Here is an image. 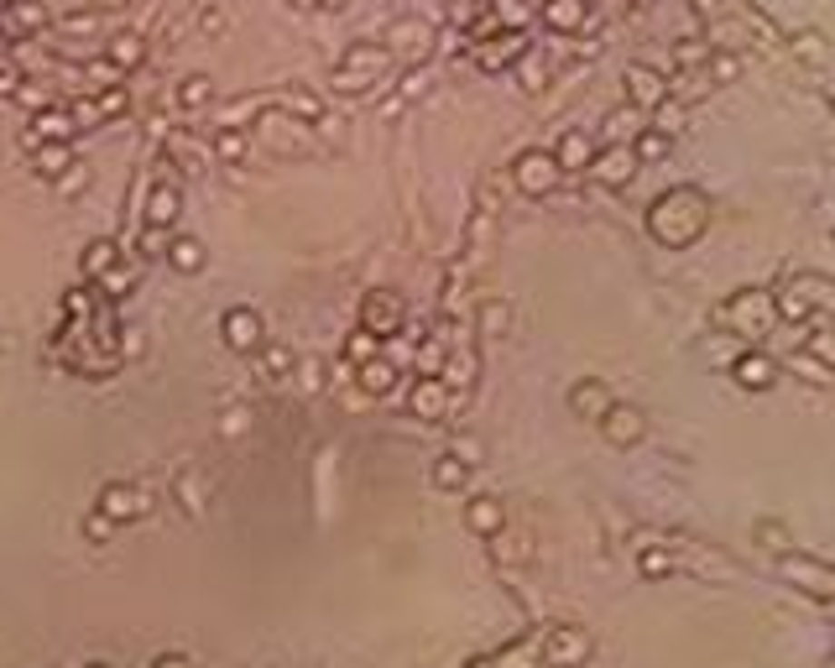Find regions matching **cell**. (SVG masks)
<instances>
[{
    "label": "cell",
    "mask_w": 835,
    "mask_h": 668,
    "mask_svg": "<svg viewBox=\"0 0 835 668\" xmlns=\"http://www.w3.org/2000/svg\"><path fill=\"white\" fill-rule=\"evenodd\" d=\"M162 246H167V230H162V225H146V235H142V256H162Z\"/></svg>",
    "instance_id": "e575fe53"
},
{
    "label": "cell",
    "mask_w": 835,
    "mask_h": 668,
    "mask_svg": "<svg viewBox=\"0 0 835 668\" xmlns=\"http://www.w3.org/2000/svg\"><path fill=\"white\" fill-rule=\"evenodd\" d=\"M115 256H121L115 241H94V246L84 250V277H104V271L115 267Z\"/></svg>",
    "instance_id": "603a6c76"
},
{
    "label": "cell",
    "mask_w": 835,
    "mask_h": 668,
    "mask_svg": "<svg viewBox=\"0 0 835 668\" xmlns=\"http://www.w3.org/2000/svg\"><path fill=\"white\" fill-rule=\"evenodd\" d=\"M74 115H63V110H42L37 115V125L26 131V146H42V142H68L74 136Z\"/></svg>",
    "instance_id": "8fae6325"
},
{
    "label": "cell",
    "mask_w": 835,
    "mask_h": 668,
    "mask_svg": "<svg viewBox=\"0 0 835 668\" xmlns=\"http://www.w3.org/2000/svg\"><path fill=\"white\" fill-rule=\"evenodd\" d=\"M476 58H480V68H491V74H496V68H506V63L522 58V37H517V32H501V37L480 42Z\"/></svg>",
    "instance_id": "7c38bea8"
},
{
    "label": "cell",
    "mask_w": 835,
    "mask_h": 668,
    "mask_svg": "<svg viewBox=\"0 0 835 668\" xmlns=\"http://www.w3.org/2000/svg\"><path fill=\"white\" fill-rule=\"evenodd\" d=\"M209 94H214V89H209V79H204V74H193V79H183V89H178V100H183L188 110H199V104H209Z\"/></svg>",
    "instance_id": "1f68e13d"
},
{
    "label": "cell",
    "mask_w": 835,
    "mask_h": 668,
    "mask_svg": "<svg viewBox=\"0 0 835 668\" xmlns=\"http://www.w3.org/2000/svg\"><path fill=\"white\" fill-rule=\"evenodd\" d=\"M626 5H632V11H643V5H647V0H626Z\"/></svg>",
    "instance_id": "b9f144b4"
},
{
    "label": "cell",
    "mask_w": 835,
    "mask_h": 668,
    "mask_svg": "<svg viewBox=\"0 0 835 668\" xmlns=\"http://www.w3.org/2000/svg\"><path fill=\"white\" fill-rule=\"evenodd\" d=\"M214 152H220V157H230V162H235V157L246 152V131H241V125H225V131L214 136Z\"/></svg>",
    "instance_id": "4dcf8cb0"
},
{
    "label": "cell",
    "mask_w": 835,
    "mask_h": 668,
    "mask_svg": "<svg viewBox=\"0 0 835 668\" xmlns=\"http://www.w3.org/2000/svg\"><path fill=\"white\" fill-rule=\"evenodd\" d=\"M397 324H402V303H397L392 292H371V298L360 303V329L397 334Z\"/></svg>",
    "instance_id": "52a82bcc"
},
{
    "label": "cell",
    "mask_w": 835,
    "mask_h": 668,
    "mask_svg": "<svg viewBox=\"0 0 835 668\" xmlns=\"http://www.w3.org/2000/svg\"><path fill=\"white\" fill-rule=\"evenodd\" d=\"M527 16H533V5H527V0H496V26H506V32H517Z\"/></svg>",
    "instance_id": "f1b7e54d"
},
{
    "label": "cell",
    "mask_w": 835,
    "mask_h": 668,
    "mask_svg": "<svg viewBox=\"0 0 835 668\" xmlns=\"http://www.w3.org/2000/svg\"><path fill=\"white\" fill-rule=\"evenodd\" d=\"M470 668H501V663H496V658H476Z\"/></svg>",
    "instance_id": "60d3db41"
},
{
    "label": "cell",
    "mask_w": 835,
    "mask_h": 668,
    "mask_svg": "<svg viewBox=\"0 0 835 668\" xmlns=\"http://www.w3.org/2000/svg\"><path fill=\"white\" fill-rule=\"evenodd\" d=\"M131 282H136V267H110V271H104V288H110V298H121Z\"/></svg>",
    "instance_id": "d6a6232c"
},
{
    "label": "cell",
    "mask_w": 835,
    "mask_h": 668,
    "mask_svg": "<svg viewBox=\"0 0 835 668\" xmlns=\"http://www.w3.org/2000/svg\"><path fill=\"white\" fill-rule=\"evenodd\" d=\"M444 408H449L444 381H438V376H423V381L413 387V413L418 418H444Z\"/></svg>",
    "instance_id": "9a60e30c"
},
{
    "label": "cell",
    "mask_w": 835,
    "mask_h": 668,
    "mask_svg": "<svg viewBox=\"0 0 835 668\" xmlns=\"http://www.w3.org/2000/svg\"><path fill=\"white\" fill-rule=\"evenodd\" d=\"M506 329V309H501V303H486V329Z\"/></svg>",
    "instance_id": "8d00e7d4"
},
{
    "label": "cell",
    "mask_w": 835,
    "mask_h": 668,
    "mask_svg": "<svg viewBox=\"0 0 835 668\" xmlns=\"http://www.w3.org/2000/svg\"><path fill=\"white\" fill-rule=\"evenodd\" d=\"M783 569H789L793 580H804V590H814V595H835V569H825V564L783 559Z\"/></svg>",
    "instance_id": "5bb4252c"
},
{
    "label": "cell",
    "mask_w": 835,
    "mask_h": 668,
    "mask_svg": "<svg viewBox=\"0 0 835 668\" xmlns=\"http://www.w3.org/2000/svg\"><path fill=\"white\" fill-rule=\"evenodd\" d=\"M167 256H172V267H178V271H199V267H204V246H199L193 235L172 241V246H167Z\"/></svg>",
    "instance_id": "d4e9b609"
},
{
    "label": "cell",
    "mask_w": 835,
    "mask_h": 668,
    "mask_svg": "<svg viewBox=\"0 0 835 668\" xmlns=\"http://www.w3.org/2000/svg\"><path fill=\"white\" fill-rule=\"evenodd\" d=\"M345 355H350L355 366H360V360H376V355H381V334H371V329H355L350 339H345Z\"/></svg>",
    "instance_id": "484cf974"
},
{
    "label": "cell",
    "mask_w": 835,
    "mask_h": 668,
    "mask_svg": "<svg viewBox=\"0 0 835 668\" xmlns=\"http://www.w3.org/2000/svg\"><path fill=\"white\" fill-rule=\"evenodd\" d=\"M178 204H183V193H178V183H157L152 188V199H146V225H172L178 220Z\"/></svg>",
    "instance_id": "4fadbf2b"
},
{
    "label": "cell",
    "mask_w": 835,
    "mask_h": 668,
    "mask_svg": "<svg viewBox=\"0 0 835 668\" xmlns=\"http://www.w3.org/2000/svg\"><path fill=\"white\" fill-rule=\"evenodd\" d=\"M710 74L715 79H736V58H710Z\"/></svg>",
    "instance_id": "d590c367"
},
{
    "label": "cell",
    "mask_w": 835,
    "mask_h": 668,
    "mask_svg": "<svg viewBox=\"0 0 835 668\" xmlns=\"http://www.w3.org/2000/svg\"><path fill=\"white\" fill-rule=\"evenodd\" d=\"M637 152L632 146H605V152H595V162H590V172L601 178L605 188H622V183H632V172H637Z\"/></svg>",
    "instance_id": "8992f818"
},
{
    "label": "cell",
    "mask_w": 835,
    "mask_h": 668,
    "mask_svg": "<svg viewBox=\"0 0 835 668\" xmlns=\"http://www.w3.org/2000/svg\"><path fill=\"white\" fill-rule=\"evenodd\" d=\"M387 42H402V47H428V42H434V26H428V21H397L392 32H387Z\"/></svg>",
    "instance_id": "cb8c5ba5"
},
{
    "label": "cell",
    "mask_w": 835,
    "mask_h": 668,
    "mask_svg": "<svg viewBox=\"0 0 835 668\" xmlns=\"http://www.w3.org/2000/svg\"><path fill=\"white\" fill-rule=\"evenodd\" d=\"M601 428H605V438H611L616 449H626V444H637V438L647 434L643 413H637V408H616V402H611V413L601 418Z\"/></svg>",
    "instance_id": "ba28073f"
},
{
    "label": "cell",
    "mask_w": 835,
    "mask_h": 668,
    "mask_svg": "<svg viewBox=\"0 0 835 668\" xmlns=\"http://www.w3.org/2000/svg\"><path fill=\"white\" fill-rule=\"evenodd\" d=\"M94 668H104V663H94Z\"/></svg>",
    "instance_id": "ee69618b"
},
{
    "label": "cell",
    "mask_w": 835,
    "mask_h": 668,
    "mask_svg": "<svg viewBox=\"0 0 835 668\" xmlns=\"http://www.w3.org/2000/svg\"><path fill=\"white\" fill-rule=\"evenodd\" d=\"M355 376H360V387H366V392H392V360H387V355H376V360H360V366H355Z\"/></svg>",
    "instance_id": "d6986e66"
},
{
    "label": "cell",
    "mask_w": 835,
    "mask_h": 668,
    "mask_svg": "<svg viewBox=\"0 0 835 668\" xmlns=\"http://www.w3.org/2000/svg\"><path fill=\"white\" fill-rule=\"evenodd\" d=\"M626 100L643 104V110H658L668 100V84L658 68H647V63H626Z\"/></svg>",
    "instance_id": "5b68a950"
},
{
    "label": "cell",
    "mask_w": 835,
    "mask_h": 668,
    "mask_svg": "<svg viewBox=\"0 0 835 668\" xmlns=\"http://www.w3.org/2000/svg\"><path fill=\"white\" fill-rule=\"evenodd\" d=\"M319 5H345V0H319Z\"/></svg>",
    "instance_id": "7bdbcfd3"
},
{
    "label": "cell",
    "mask_w": 835,
    "mask_h": 668,
    "mask_svg": "<svg viewBox=\"0 0 835 668\" xmlns=\"http://www.w3.org/2000/svg\"><path fill=\"white\" fill-rule=\"evenodd\" d=\"M68 157H74V152H68V142H42L37 146V172H47V178H53V172H63V167H68Z\"/></svg>",
    "instance_id": "4316f807"
},
{
    "label": "cell",
    "mask_w": 835,
    "mask_h": 668,
    "mask_svg": "<svg viewBox=\"0 0 835 668\" xmlns=\"http://www.w3.org/2000/svg\"><path fill=\"white\" fill-rule=\"evenodd\" d=\"M381 68H387V47H376V42H350L345 58L334 63V89H366V84H376Z\"/></svg>",
    "instance_id": "7a4b0ae2"
},
{
    "label": "cell",
    "mask_w": 835,
    "mask_h": 668,
    "mask_svg": "<svg viewBox=\"0 0 835 668\" xmlns=\"http://www.w3.org/2000/svg\"><path fill=\"white\" fill-rule=\"evenodd\" d=\"M512 178H517V188L527 193V199H543V193H554L564 178V167L554 152H522L517 167H512Z\"/></svg>",
    "instance_id": "3957f363"
},
{
    "label": "cell",
    "mask_w": 835,
    "mask_h": 668,
    "mask_svg": "<svg viewBox=\"0 0 835 668\" xmlns=\"http://www.w3.org/2000/svg\"><path fill=\"white\" fill-rule=\"evenodd\" d=\"M647 225H653V235H658L663 246H689V241L705 230V199H700L694 188H673V193H663V199L653 204Z\"/></svg>",
    "instance_id": "6da1fadb"
},
{
    "label": "cell",
    "mask_w": 835,
    "mask_h": 668,
    "mask_svg": "<svg viewBox=\"0 0 835 668\" xmlns=\"http://www.w3.org/2000/svg\"><path fill=\"white\" fill-rule=\"evenodd\" d=\"M110 63H115V68L142 63V37H115V42H110Z\"/></svg>",
    "instance_id": "f546056e"
},
{
    "label": "cell",
    "mask_w": 835,
    "mask_h": 668,
    "mask_svg": "<svg viewBox=\"0 0 835 668\" xmlns=\"http://www.w3.org/2000/svg\"><path fill=\"white\" fill-rule=\"evenodd\" d=\"M100 512H104L110 522H121V517H142V512H146V496L136 491V486H104Z\"/></svg>",
    "instance_id": "30bf717a"
},
{
    "label": "cell",
    "mask_w": 835,
    "mask_h": 668,
    "mask_svg": "<svg viewBox=\"0 0 835 668\" xmlns=\"http://www.w3.org/2000/svg\"><path fill=\"white\" fill-rule=\"evenodd\" d=\"M559 167L569 172V167H584V162H595V146L584 142V131H564V142H559Z\"/></svg>",
    "instance_id": "ffe728a7"
},
{
    "label": "cell",
    "mask_w": 835,
    "mask_h": 668,
    "mask_svg": "<svg viewBox=\"0 0 835 668\" xmlns=\"http://www.w3.org/2000/svg\"><path fill=\"white\" fill-rule=\"evenodd\" d=\"M152 668H188V663H183V658H157Z\"/></svg>",
    "instance_id": "ab89813d"
},
{
    "label": "cell",
    "mask_w": 835,
    "mask_h": 668,
    "mask_svg": "<svg viewBox=\"0 0 835 668\" xmlns=\"http://www.w3.org/2000/svg\"><path fill=\"white\" fill-rule=\"evenodd\" d=\"M543 26H554V32L584 26V0H543Z\"/></svg>",
    "instance_id": "ac0fdd59"
},
{
    "label": "cell",
    "mask_w": 835,
    "mask_h": 668,
    "mask_svg": "<svg viewBox=\"0 0 835 668\" xmlns=\"http://www.w3.org/2000/svg\"><path fill=\"white\" fill-rule=\"evenodd\" d=\"M465 517H470V527H476V533H501V501L496 496H476Z\"/></svg>",
    "instance_id": "44dd1931"
},
{
    "label": "cell",
    "mask_w": 835,
    "mask_h": 668,
    "mask_svg": "<svg viewBox=\"0 0 835 668\" xmlns=\"http://www.w3.org/2000/svg\"><path fill=\"white\" fill-rule=\"evenodd\" d=\"M569 408L584 413V418H605V413H611V392H605L601 381H580V387L569 392Z\"/></svg>",
    "instance_id": "2e32d148"
},
{
    "label": "cell",
    "mask_w": 835,
    "mask_h": 668,
    "mask_svg": "<svg viewBox=\"0 0 835 668\" xmlns=\"http://www.w3.org/2000/svg\"><path fill=\"white\" fill-rule=\"evenodd\" d=\"M632 152H637L643 162H653V157H663V152H668V131H663V125H647L643 136H637V146H632Z\"/></svg>",
    "instance_id": "83f0119b"
},
{
    "label": "cell",
    "mask_w": 835,
    "mask_h": 668,
    "mask_svg": "<svg viewBox=\"0 0 835 668\" xmlns=\"http://www.w3.org/2000/svg\"><path fill=\"white\" fill-rule=\"evenodd\" d=\"M465 480H470V465H465L459 455H444L434 465V486H438V491H459Z\"/></svg>",
    "instance_id": "7402d4cb"
},
{
    "label": "cell",
    "mask_w": 835,
    "mask_h": 668,
    "mask_svg": "<svg viewBox=\"0 0 835 668\" xmlns=\"http://www.w3.org/2000/svg\"><path fill=\"white\" fill-rule=\"evenodd\" d=\"M220 329H225L230 350H256V345H261V319H256L250 309H230Z\"/></svg>",
    "instance_id": "9c48e42d"
},
{
    "label": "cell",
    "mask_w": 835,
    "mask_h": 668,
    "mask_svg": "<svg viewBox=\"0 0 835 668\" xmlns=\"http://www.w3.org/2000/svg\"><path fill=\"white\" fill-rule=\"evenodd\" d=\"M16 21H21V26H37L42 11H37V5H16Z\"/></svg>",
    "instance_id": "74e56055"
},
{
    "label": "cell",
    "mask_w": 835,
    "mask_h": 668,
    "mask_svg": "<svg viewBox=\"0 0 835 668\" xmlns=\"http://www.w3.org/2000/svg\"><path fill=\"white\" fill-rule=\"evenodd\" d=\"M700 58H705V47H689V42L679 47V63H700Z\"/></svg>",
    "instance_id": "f35d334b"
},
{
    "label": "cell",
    "mask_w": 835,
    "mask_h": 668,
    "mask_svg": "<svg viewBox=\"0 0 835 668\" xmlns=\"http://www.w3.org/2000/svg\"><path fill=\"white\" fill-rule=\"evenodd\" d=\"M0 5H5V0H0Z\"/></svg>",
    "instance_id": "f6af8a7d"
},
{
    "label": "cell",
    "mask_w": 835,
    "mask_h": 668,
    "mask_svg": "<svg viewBox=\"0 0 835 668\" xmlns=\"http://www.w3.org/2000/svg\"><path fill=\"white\" fill-rule=\"evenodd\" d=\"M731 376H736L742 387H752V392H768L772 387V360L768 355H742V360L731 366Z\"/></svg>",
    "instance_id": "e0dca14e"
},
{
    "label": "cell",
    "mask_w": 835,
    "mask_h": 668,
    "mask_svg": "<svg viewBox=\"0 0 835 668\" xmlns=\"http://www.w3.org/2000/svg\"><path fill=\"white\" fill-rule=\"evenodd\" d=\"M543 84H548V68H543L538 58H527V63H522V89H533V94H538Z\"/></svg>",
    "instance_id": "836d02e7"
},
{
    "label": "cell",
    "mask_w": 835,
    "mask_h": 668,
    "mask_svg": "<svg viewBox=\"0 0 835 668\" xmlns=\"http://www.w3.org/2000/svg\"><path fill=\"white\" fill-rule=\"evenodd\" d=\"M584 658H590V637L580 626H554L543 637V663L548 668H580Z\"/></svg>",
    "instance_id": "277c9868"
}]
</instances>
